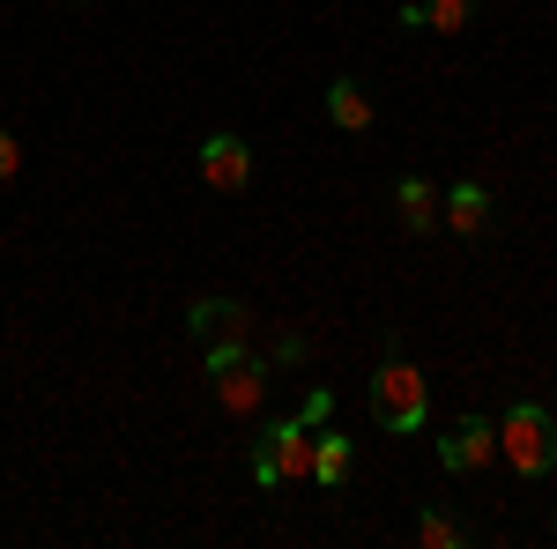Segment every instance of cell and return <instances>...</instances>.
Returning <instances> with one entry per match:
<instances>
[{"mask_svg": "<svg viewBox=\"0 0 557 549\" xmlns=\"http://www.w3.org/2000/svg\"><path fill=\"white\" fill-rule=\"evenodd\" d=\"M15 171H23V141H15V134L0 127V186H8V178H15Z\"/></svg>", "mask_w": 557, "mask_h": 549, "instance_id": "obj_15", "label": "cell"}, {"mask_svg": "<svg viewBox=\"0 0 557 549\" xmlns=\"http://www.w3.org/2000/svg\"><path fill=\"white\" fill-rule=\"evenodd\" d=\"M424 416H431V386H424V372L386 341V357H380V372H372V423L380 431H424Z\"/></svg>", "mask_w": 557, "mask_h": 549, "instance_id": "obj_1", "label": "cell"}, {"mask_svg": "<svg viewBox=\"0 0 557 549\" xmlns=\"http://www.w3.org/2000/svg\"><path fill=\"white\" fill-rule=\"evenodd\" d=\"M305 357H312V341H305V335H283V341H275V357H268V364H305Z\"/></svg>", "mask_w": 557, "mask_h": 549, "instance_id": "obj_16", "label": "cell"}, {"mask_svg": "<svg viewBox=\"0 0 557 549\" xmlns=\"http://www.w3.org/2000/svg\"><path fill=\"white\" fill-rule=\"evenodd\" d=\"M438 461H446V475H483V467L498 461V423L491 416H461L446 438H438Z\"/></svg>", "mask_w": 557, "mask_h": 549, "instance_id": "obj_5", "label": "cell"}, {"mask_svg": "<svg viewBox=\"0 0 557 549\" xmlns=\"http://www.w3.org/2000/svg\"><path fill=\"white\" fill-rule=\"evenodd\" d=\"M327 120H335L343 134H364L372 127V97H364L357 83H327Z\"/></svg>", "mask_w": 557, "mask_h": 549, "instance_id": "obj_11", "label": "cell"}, {"mask_svg": "<svg viewBox=\"0 0 557 549\" xmlns=\"http://www.w3.org/2000/svg\"><path fill=\"white\" fill-rule=\"evenodd\" d=\"M475 0H424V30H438V38H454V30H469Z\"/></svg>", "mask_w": 557, "mask_h": 549, "instance_id": "obj_13", "label": "cell"}, {"mask_svg": "<svg viewBox=\"0 0 557 549\" xmlns=\"http://www.w3.org/2000/svg\"><path fill=\"white\" fill-rule=\"evenodd\" d=\"M491 194H483V186H446V194H438V223H446V230H454V238H483V230H491Z\"/></svg>", "mask_w": 557, "mask_h": 549, "instance_id": "obj_8", "label": "cell"}, {"mask_svg": "<svg viewBox=\"0 0 557 549\" xmlns=\"http://www.w3.org/2000/svg\"><path fill=\"white\" fill-rule=\"evenodd\" d=\"M394 215H401V230H417V238H424V230H438V186L409 171V178L394 186Z\"/></svg>", "mask_w": 557, "mask_h": 549, "instance_id": "obj_9", "label": "cell"}, {"mask_svg": "<svg viewBox=\"0 0 557 549\" xmlns=\"http://www.w3.org/2000/svg\"><path fill=\"white\" fill-rule=\"evenodd\" d=\"M349 461H357V446H349L343 431H320V438H312V483H320V490H343Z\"/></svg>", "mask_w": 557, "mask_h": 549, "instance_id": "obj_10", "label": "cell"}, {"mask_svg": "<svg viewBox=\"0 0 557 549\" xmlns=\"http://www.w3.org/2000/svg\"><path fill=\"white\" fill-rule=\"evenodd\" d=\"M186 327H194L201 349H209V341H246L253 335V312H246L238 297H201V304L186 312Z\"/></svg>", "mask_w": 557, "mask_h": 549, "instance_id": "obj_7", "label": "cell"}, {"mask_svg": "<svg viewBox=\"0 0 557 549\" xmlns=\"http://www.w3.org/2000/svg\"><path fill=\"white\" fill-rule=\"evenodd\" d=\"M417 542H424V549H461V542H469V527H461L446 506H424V512H417Z\"/></svg>", "mask_w": 557, "mask_h": 549, "instance_id": "obj_12", "label": "cell"}, {"mask_svg": "<svg viewBox=\"0 0 557 549\" xmlns=\"http://www.w3.org/2000/svg\"><path fill=\"white\" fill-rule=\"evenodd\" d=\"M209 379H215V401H223L231 416H260L275 364H268V357H253L246 341H209Z\"/></svg>", "mask_w": 557, "mask_h": 549, "instance_id": "obj_3", "label": "cell"}, {"mask_svg": "<svg viewBox=\"0 0 557 549\" xmlns=\"http://www.w3.org/2000/svg\"><path fill=\"white\" fill-rule=\"evenodd\" d=\"M312 423L305 416H283V423H268L253 438V483L260 490H275V483H312Z\"/></svg>", "mask_w": 557, "mask_h": 549, "instance_id": "obj_4", "label": "cell"}, {"mask_svg": "<svg viewBox=\"0 0 557 549\" xmlns=\"http://www.w3.org/2000/svg\"><path fill=\"white\" fill-rule=\"evenodd\" d=\"M498 461H513V475H550L557 467V409L543 401H513L506 416H498Z\"/></svg>", "mask_w": 557, "mask_h": 549, "instance_id": "obj_2", "label": "cell"}, {"mask_svg": "<svg viewBox=\"0 0 557 549\" xmlns=\"http://www.w3.org/2000/svg\"><path fill=\"white\" fill-rule=\"evenodd\" d=\"M327 409H335V394H327V386H312V394H305V409H298V416L312 423V431H320V423H327Z\"/></svg>", "mask_w": 557, "mask_h": 549, "instance_id": "obj_14", "label": "cell"}, {"mask_svg": "<svg viewBox=\"0 0 557 549\" xmlns=\"http://www.w3.org/2000/svg\"><path fill=\"white\" fill-rule=\"evenodd\" d=\"M194 164H201V178H209L215 194H238V186H253V141H238V134H209Z\"/></svg>", "mask_w": 557, "mask_h": 549, "instance_id": "obj_6", "label": "cell"}]
</instances>
